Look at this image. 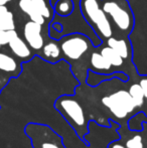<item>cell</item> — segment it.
<instances>
[{"mask_svg":"<svg viewBox=\"0 0 147 148\" xmlns=\"http://www.w3.org/2000/svg\"><path fill=\"white\" fill-rule=\"evenodd\" d=\"M55 108L65 118V120L73 127L74 130L81 138L83 139L85 135L88 134L85 112L81 104L74 97L68 95L59 97L55 101Z\"/></svg>","mask_w":147,"mask_h":148,"instance_id":"cell-2","label":"cell"},{"mask_svg":"<svg viewBox=\"0 0 147 148\" xmlns=\"http://www.w3.org/2000/svg\"><path fill=\"white\" fill-rule=\"evenodd\" d=\"M17 34V31L15 29L11 30H0V45L2 47L7 45L9 41Z\"/></svg>","mask_w":147,"mask_h":148,"instance_id":"cell-20","label":"cell"},{"mask_svg":"<svg viewBox=\"0 0 147 148\" xmlns=\"http://www.w3.org/2000/svg\"><path fill=\"white\" fill-rule=\"evenodd\" d=\"M63 56L66 60L77 62L82 59L93 47L92 40L87 34L80 32L70 33L59 39Z\"/></svg>","mask_w":147,"mask_h":148,"instance_id":"cell-4","label":"cell"},{"mask_svg":"<svg viewBox=\"0 0 147 148\" xmlns=\"http://www.w3.org/2000/svg\"><path fill=\"white\" fill-rule=\"evenodd\" d=\"M101 5L111 23L128 35L134 27V15L127 0H101Z\"/></svg>","mask_w":147,"mask_h":148,"instance_id":"cell-3","label":"cell"},{"mask_svg":"<svg viewBox=\"0 0 147 148\" xmlns=\"http://www.w3.org/2000/svg\"><path fill=\"white\" fill-rule=\"evenodd\" d=\"M126 147L127 148H143V140L141 135L137 134L132 138L126 141Z\"/></svg>","mask_w":147,"mask_h":148,"instance_id":"cell-21","label":"cell"},{"mask_svg":"<svg viewBox=\"0 0 147 148\" xmlns=\"http://www.w3.org/2000/svg\"><path fill=\"white\" fill-rule=\"evenodd\" d=\"M90 70L94 71L99 74H110L113 66L106 60V58L103 57L100 51H94L91 53L90 56Z\"/></svg>","mask_w":147,"mask_h":148,"instance_id":"cell-12","label":"cell"},{"mask_svg":"<svg viewBox=\"0 0 147 148\" xmlns=\"http://www.w3.org/2000/svg\"><path fill=\"white\" fill-rule=\"evenodd\" d=\"M0 72L17 77L21 72V64L14 56L0 51Z\"/></svg>","mask_w":147,"mask_h":148,"instance_id":"cell-9","label":"cell"},{"mask_svg":"<svg viewBox=\"0 0 147 148\" xmlns=\"http://www.w3.org/2000/svg\"><path fill=\"white\" fill-rule=\"evenodd\" d=\"M12 0H0V6L1 5H6V4H8L9 2H11Z\"/></svg>","mask_w":147,"mask_h":148,"instance_id":"cell-24","label":"cell"},{"mask_svg":"<svg viewBox=\"0 0 147 148\" xmlns=\"http://www.w3.org/2000/svg\"><path fill=\"white\" fill-rule=\"evenodd\" d=\"M25 133L34 148H65L61 137L46 125L29 123L25 127Z\"/></svg>","mask_w":147,"mask_h":148,"instance_id":"cell-5","label":"cell"},{"mask_svg":"<svg viewBox=\"0 0 147 148\" xmlns=\"http://www.w3.org/2000/svg\"><path fill=\"white\" fill-rule=\"evenodd\" d=\"M113 78H120L123 81H127L128 77L123 73H114V74H99L92 70L88 71V77H87V84L91 87H97L100 85L103 81H108Z\"/></svg>","mask_w":147,"mask_h":148,"instance_id":"cell-14","label":"cell"},{"mask_svg":"<svg viewBox=\"0 0 147 148\" xmlns=\"http://www.w3.org/2000/svg\"><path fill=\"white\" fill-rule=\"evenodd\" d=\"M42 26L43 25L37 23V22L29 20V21L25 22L23 28H22L24 40L27 42V45L34 51H41L45 43L42 35Z\"/></svg>","mask_w":147,"mask_h":148,"instance_id":"cell-7","label":"cell"},{"mask_svg":"<svg viewBox=\"0 0 147 148\" xmlns=\"http://www.w3.org/2000/svg\"><path fill=\"white\" fill-rule=\"evenodd\" d=\"M18 7L29 18V20L37 22V23L41 24V25H44L46 23V19L37 10L32 0H19L18 1Z\"/></svg>","mask_w":147,"mask_h":148,"instance_id":"cell-11","label":"cell"},{"mask_svg":"<svg viewBox=\"0 0 147 148\" xmlns=\"http://www.w3.org/2000/svg\"><path fill=\"white\" fill-rule=\"evenodd\" d=\"M128 92L133 99L136 107H141L144 103V100H145V96H144V92L140 84H133L132 86H130Z\"/></svg>","mask_w":147,"mask_h":148,"instance_id":"cell-19","label":"cell"},{"mask_svg":"<svg viewBox=\"0 0 147 148\" xmlns=\"http://www.w3.org/2000/svg\"><path fill=\"white\" fill-rule=\"evenodd\" d=\"M102 102L110 110L111 113L119 119L126 118L128 114L136 108L129 92L125 90H121L103 98Z\"/></svg>","mask_w":147,"mask_h":148,"instance_id":"cell-6","label":"cell"},{"mask_svg":"<svg viewBox=\"0 0 147 148\" xmlns=\"http://www.w3.org/2000/svg\"><path fill=\"white\" fill-rule=\"evenodd\" d=\"M7 45L12 55L20 62H28L34 57L32 49L27 42L18 35V33L9 41Z\"/></svg>","mask_w":147,"mask_h":148,"instance_id":"cell-8","label":"cell"},{"mask_svg":"<svg viewBox=\"0 0 147 148\" xmlns=\"http://www.w3.org/2000/svg\"><path fill=\"white\" fill-rule=\"evenodd\" d=\"M140 86H141L142 90L144 92V96H145V99L147 101V78H143L141 81H140Z\"/></svg>","mask_w":147,"mask_h":148,"instance_id":"cell-22","label":"cell"},{"mask_svg":"<svg viewBox=\"0 0 147 148\" xmlns=\"http://www.w3.org/2000/svg\"><path fill=\"white\" fill-rule=\"evenodd\" d=\"M34 4L36 5V7L37 8L39 12L41 13V15L47 19L51 20L53 18V5L51 3V0H32Z\"/></svg>","mask_w":147,"mask_h":148,"instance_id":"cell-18","label":"cell"},{"mask_svg":"<svg viewBox=\"0 0 147 148\" xmlns=\"http://www.w3.org/2000/svg\"><path fill=\"white\" fill-rule=\"evenodd\" d=\"M99 51L102 53L103 57L106 58V60L110 62L113 68H119V66H123L124 59L117 53V51H115L112 47H109V45H104V47H102Z\"/></svg>","mask_w":147,"mask_h":148,"instance_id":"cell-17","label":"cell"},{"mask_svg":"<svg viewBox=\"0 0 147 148\" xmlns=\"http://www.w3.org/2000/svg\"><path fill=\"white\" fill-rule=\"evenodd\" d=\"M109 148H127V147L122 144H119V143H117V142H114L109 145Z\"/></svg>","mask_w":147,"mask_h":148,"instance_id":"cell-23","label":"cell"},{"mask_svg":"<svg viewBox=\"0 0 147 148\" xmlns=\"http://www.w3.org/2000/svg\"><path fill=\"white\" fill-rule=\"evenodd\" d=\"M1 47H2V45H0V49H1Z\"/></svg>","mask_w":147,"mask_h":148,"instance_id":"cell-25","label":"cell"},{"mask_svg":"<svg viewBox=\"0 0 147 148\" xmlns=\"http://www.w3.org/2000/svg\"><path fill=\"white\" fill-rule=\"evenodd\" d=\"M76 3V0H57L53 5V11L59 17H67L74 13Z\"/></svg>","mask_w":147,"mask_h":148,"instance_id":"cell-15","label":"cell"},{"mask_svg":"<svg viewBox=\"0 0 147 148\" xmlns=\"http://www.w3.org/2000/svg\"><path fill=\"white\" fill-rule=\"evenodd\" d=\"M106 45L117 51L124 60H128L131 58L132 49L129 41L125 38H116V37H109L106 41Z\"/></svg>","mask_w":147,"mask_h":148,"instance_id":"cell-13","label":"cell"},{"mask_svg":"<svg viewBox=\"0 0 147 148\" xmlns=\"http://www.w3.org/2000/svg\"><path fill=\"white\" fill-rule=\"evenodd\" d=\"M40 58L47 60L49 62H51V64H55V62L62 60L64 56L63 53H62L61 45H59V41L57 39L53 38L51 40L45 42L43 47L41 49Z\"/></svg>","mask_w":147,"mask_h":148,"instance_id":"cell-10","label":"cell"},{"mask_svg":"<svg viewBox=\"0 0 147 148\" xmlns=\"http://www.w3.org/2000/svg\"><path fill=\"white\" fill-rule=\"evenodd\" d=\"M80 6L84 19L102 41L113 35L112 23L103 10L101 0H81Z\"/></svg>","mask_w":147,"mask_h":148,"instance_id":"cell-1","label":"cell"},{"mask_svg":"<svg viewBox=\"0 0 147 148\" xmlns=\"http://www.w3.org/2000/svg\"><path fill=\"white\" fill-rule=\"evenodd\" d=\"M15 29L13 13L7 8L6 5L0 6V30Z\"/></svg>","mask_w":147,"mask_h":148,"instance_id":"cell-16","label":"cell"}]
</instances>
